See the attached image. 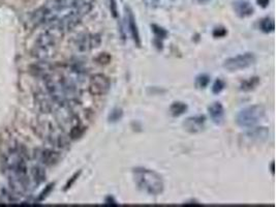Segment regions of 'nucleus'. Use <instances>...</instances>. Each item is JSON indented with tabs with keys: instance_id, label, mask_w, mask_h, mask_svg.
I'll use <instances>...</instances> for the list:
<instances>
[{
	"instance_id": "obj_1",
	"label": "nucleus",
	"mask_w": 276,
	"mask_h": 207,
	"mask_svg": "<svg viewBox=\"0 0 276 207\" xmlns=\"http://www.w3.org/2000/svg\"><path fill=\"white\" fill-rule=\"evenodd\" d=\"M3 170L15 194H24L31 185L28 172L27 157L20 147L11 148L3 159Z\"/></svg>"
},
{
	"instance_id": "obj_2",
	"label": "nucleus",
	"mask_w": 276,
	"mask_h": 207,
	"mask_svg": "<svg viewBox=\"0 0 276 207\" xmlns=\"http://www.w3.org/2000/svg\"><path fill=\"white\" fill-rule=\"evenodd\" d=\"M134 181L138 189L152 196L163 194L165 183L157 172L144 167H137L133 170Z\"/></svg>"
},
{
	"instance_id": "obj_3",
	"label": "nucleus",
	"mask_w": 276,
	"mask_h": 207,
	"mask_svg": "<svg viewBox=\"0 0 276 207\" xmlns=\"http://www.w3.org/2000/svg\"><path fill=\"white\" fill-rule=\"evenodd\" d=\"M266 110L262 105H254L246 107L237 114L236 122L241 127H252L262 120Z\"/></svg>"
},
{
	"instance_id": "obj_4",
	"label": "nucleus",
	"mask_w": 276,
	"mask_h": 207,
	"mask_svg": "<svg viewBox=\"0 0 276 207\" xmlns=\"http://www.w3.org/2000/svg\"><path fill=\"white\" fill-rule=\"evenodd\" d=\"M61 33L54 29H48L47 32L40 35L35 44V53L41 59L49 58L55 51L56 34Z\"/></svg>"
},
{
	"instance_id": "obj_5",
	"label": "nucleus",
	"mask_w": 276,
	"mask_h": 207,
	"mask_svg": "<svg viewBox=\"0 0 276 207\" xmlns=\"http://www.w3.org/2000/svg\"><path fill=\"white\" fill-rule=\"evenodd\" d=\"M257 61L256 55L254 53H244V54L237 55L235 57H231L227 59L224 63V67L227 71L230 72H236L239 70H244V68H247L251 66L252 64H255Z\"/></svg>"
},
{
	"instance_id": "obj_6",
	"label": "nucleus",
	"mask_w": 276,
	"mask_h": 207,
	"mask_svg": "<svg viewBox=\"0 0 276 207\" xmlns=\"http://www.w3.org/2000/svg\"><path fill=\"white\" fill-rule=\"evenodd\" d=\"M111 82L108 77L103 74H95L91 77L89 82V93L91 96H101L109 93Z\"/></svg>"
},
{
	"instance_id": "obj_7",
	"label": "nucleus",
	"mask_w": 276,
	"mask_h": 207,
	"mask_svg": "<svg viewBox=\"0 0 276 207\" xmlns=\"http://www.w3.org/2000/svg\"><path fill=\"white\" fill-rule=\"evenodd\" d=\"M125 21H126V25H127L128 30H129L130 36L133 37L136 46H138V47H141L142 43H141L139 27H138V25H137L135 15H134L133 11L130 10L129 6H125Z\"/></svg>"
},
{
	"instance_id": "obj_8",
	"label": "nucleus",
	"mask_w": 276,
	"mask_h": 207,
	"mask_svg": "<svg viewBox=\"0 0 276 207\" xmlns=\"http://www.w3.org/2000/svg\"><path fill=\"white\" fill-rule=\"evenodd\" d=\"M101 36L98 34H84L78 41V48L81 51H89L101 45Z\"/></svg>"
},
{
	"instance_id": "obj_9",
	"label": "nucleus",
	"mask_w": 276,
	"mask_h": 207,
	"mask_svg": "<svg viewBox=\"0 0 276 207\" xmlns=\"http://www.w3.org/2000/svg\"><path fill=\"white\" fill-rule=\"evenodd\" d=\"M206 117L204 115H198V116H191L185 119L183 122V127L189 133H200L204 129Z\"/></svg>"
},
{
	"instance_id": "obj_10",
	"label": "nucleus",
	"mask_w": 276,
	"mask_h": 207,
	"mask_svg": "<svg viewBox=\"0 0 276 207\" xmlns=\"http://www.w3.org/2000/svg\"><path fill=\"white\" fill-rule=\"evenodd\" d=\"M208 113L211 120L215 125H221L225 117V109L220 102H214L208 107Z\"/></svg>"
},
{
	"instance_id": "obj_11",
	"label": "nucleus",
	"mask_w": 276,
	"mask_h": 207,
	"mask_svg": "<svg viewBox=\"0 0 276 207\" xmlns=\"http://www.w3.org/2000/svg\"><path fill=\"white\" fill-rule=\"evenodd\" d=\"M235 13L240 18H246L254 14L255 10L247 0H236L233 4Z\"/></svg>"
},
{
	"instance_id": "obj_12",
	"label": "nucleus",
	"mask_w": 276,
	"mask_h": 207,
	"mask_svg": "<svg viewBox=\"0 0 276 207\" xmlns=\"http://www.w3.org/2000/svg\"><path fill=\"white\" fill-rule=\"evenodd\" d=\"M188 109V107L183 102H174L170 107V113L174 117H179L181 115L185 113Z\"/></svg>"
},
{
	"instance_id": "obj_13",
	"label": "nucleus",
	"mask_w": 276,
	"mask_h": 207,
	"mask_svg": "<svg viewBox=\"0 0 276 207\" xmlns=\"http://www.w3.org/2000/svg\"><path fill=\"white\" fill-rule=\"evenodd\" d=\"M247 135L252 139H266L267 136L269 135V129H267V127H254L250 129Z\"/></svg>"
},
{
	"instance_id": "obj_14",
	"label": "nucleus",
	"mask_w": 276,
	"mask_h": 207,
	"mask_svg": "<svg viewBox=\"0 0 276 207\" xmlns=\"http://www.w3.org/2000/svg\"><path fill=\"white\" fill-rule=\"evenodd\" d=\"M260 84V77H251V78L244 80L240 84V89L242 91H250L255 89Z\"/></svg>"
},
{
	"instance_id": "obj_15",
	"label": "nucleus",
	"mask_w": 276,
	"mask_h": 207,
	"mask_svg": "<svg viewBox=\"0 0 276 207\" xmlns=\"http://www.w3.org/2000/svg\"><path fill=\"white\" fill-rule=\"evenodd\" d=\"M58 159L57 153L52 151V150H44L41 153V160L46 164V165H52L56 163V160Z\"/></svg>"
},
{
	"instance_id": "obj_16",
	"label": "nucleus",
	"mask_w": 276,
	"mask_h": 207,
	"mask_svg": "<svg viewBox=\"0 0 276 207\" xmlns=\"http://www.w3.org/2000/svg\"><path fill=\"white\" fill-rule=\"evenodd\" d=\"M274 20L272 18H264L260 22V29L262 30L264 33H270L274 32Z\"/></svg>"
},
{
	"instance_id": "obj_17",
	"label": "nucleus",
	"mask_w": 276,
	"mask_h": 207,
	"mask_svg": "<svg viewBox=\"0 0 276 207\" xmlns=\"http://www.w3.org/2000/svg\"><path fill=\"white\" fill-rule=\"evenodd\" d=\"M151 29H152V32L154 33V35H155V40L156 41L162 42L168 36L167 30L164 27L159 26L157 24H151Z\"/></svg>"
},
{
	"instance_id": "obj_18",
	"label": "nucleus",
	"mask_w": 276,
	"mask_h": 207,
	"mask_svg": "<svg viewBox=\"0 0 276 207\" xmlns=\"http://www.w3.org/2000/svg\"><path fill=\"white\" fill-rule=\"evenodd\" d=\"M210 83V76L207 74H201L196 78V86L197 88L204 89L209 85Z\"/></svg>"
},
{
	"instance_id": "obj_19",
	"label": "nucleus",
	"mask_w": 276,
	"mask_h": 207,
	"mask_svg": "<svg viewBox=\"0 0 276 207\" xmlns=\"http://www.w3.org/2000/svg\"><path fill=\"white\" fill-rule=\"evenodd\" d=\"M122 116H123V110H122L121 108H118V107H116V108H114L111 113L109 114V116H108V120L109 122H112V124H114V122H117L119 121Z\"/></svg>"
},
{
	"instance_id": "obj_20",
	"label": "nucleus",
	"mask_w": 276,
	"mask_h": 207,
	"mask_svg": "<svg viewBox=\"0 0 276 207\" xmlns=\"http://www.w3.org/2000/svg\"><path fill=\"white\" fill-rule=\"evenodd\" d=\"M225 87H226V83L221 79H216L212 85V93L214 95H219L221 91L225 89Z\"/></svg>"
},
{
	"instance_id": "obj_21",
	"label": "nucleus",
	"mask_w": 276,
	"mask_h": 207,
	"mask_svg": "<svg viewBox=\"0 0 276 207\" xmlns=\"http://www.w3.org/2000/svg\"><path fill=\"white\" fill-rule=\"evenodd\" d=\"M228 34V30L227 28L225 27H216V28H214L213 30V32H212V35L213 37H215V38H218V37H224Z\"/></svg>"
},
{
	"instance_id": "obj_22",
	"label": "nucleus",
	"mask_w": 276,
	"mask_h": 207,
	"mask_svg": "<svg viewBox=\"0 0 276 207\" xmlns=\"http://www.w3.org/2000/svg\"><path fill=\"white\" fill-rule=\"evenodd\" d=\"M111 59L112 57L108 54V53H102V54L96 58V61L99 64H108Z\"/></svg>"
},
{
	"instance_id": "obj_23",
	"label": "nucleus",
	"mask_w": 276,
	"mask_h": 207,
	"mask_svg": "<svg viewBox=\"0 0 276 207\" xmlns=\"http://www.w3.org/2000/svg\"><path fill=\"white\" fill-rule=\"evenodd\" d=\"M109 3H110V11L112 16L117 19L118 18V9H117V2L116 0H109Z\"/></svg>"
},
{
	"instance_id": "obj_24",
	"label": "nucleus",
	"mask_w": 276,
	"mask_h": 207,
	"mask_svg": "<svg viewBox=\"0 0 276 207\" xmlns=\"http://www.w3.org/2000/svg\"><path fill=\"white\" fill-rule=\"evenodd\" d=\"M81 172H82V171H79V172H77V173L74 174L73 177H72L70 180H68V182L66 183V186H65V188H64V191H66V190H68L70 188H72V186L74 185L75 181L79 178V176L81 175Z\"/></svg>"
},
{
	"instance_id": "obj_25",
	"label": "nucleus",
	"mask_w": 276,
	"mask_h": 207,
	"mask_svg": "<svg viewBox=\"0 0 276 207\" xmlns=\"http://www.w3.org/2000/svg\"><path fill=\"white\" fill-rule=\"evenodd\" d=\"M105 204L106 205H109V206H118L119 204L117 203V201L115 200V198L111 195L109 196H107L106 199H105Z\"/></svg>"
},
{
	"instance_id": "obj_26",
	"label": "nucleus",
	"mask_w": 276,
	"mask_h": 207,
	"mask_svg": "<svg viewBox=\"0 0 276 207\" xmlns=\"http://www.w3.org/2000/svg\"><path fill=\"white\" fill-rule=\"evenodd\" d=\"M269 2H270V0H257V3L261 7H263V9H265V7L269 5Z\"/></svg>"
},
{
	"instance_id": "obj_27",
	"label": "nucleus",
	"mask_w": 276,
	"mask_h": 207,
	"mask_svg": "<svg viewBox=\"0 0 276 207\" xmlns=\"http://www.w3.org/2000/svg\"><path fill=\"white\" fill-rule=\"evenodd\" d=\"M271 172L272 174H274V162L271 164Z\"/></svg>"
},
{
	"instance_id": "obj_28",
	"label": "nucleus",
	"mask_w": 276,
	"mask_h": 207,
	"mask_svg": "<svg viewBox=\"0 0 276 207\" xmlns=\"http://www.w3.org/2000/svg\"><path fill=\"white\" fill-rule=\"evenodd\" d=\"M200 1H202V2H204V1H208V0H200Z\"/></svg>"
},
{
	"instance_id": "obj_29",
	"label": "nucleus",
	"mask_w": 276,
	"mask_h": 207,
	"mask_svg": "<svg viewBox=\"0 0 276 207\" xmlns=\"http://www.w3.org/2000/svg\"><path fill=\"white\" fill-rule=\"evenodd\" d=\"M152 1H153V0H152ZM154 1H155V2H157V1H158V0H154Z\"/></svg>"
}]
</instances>
